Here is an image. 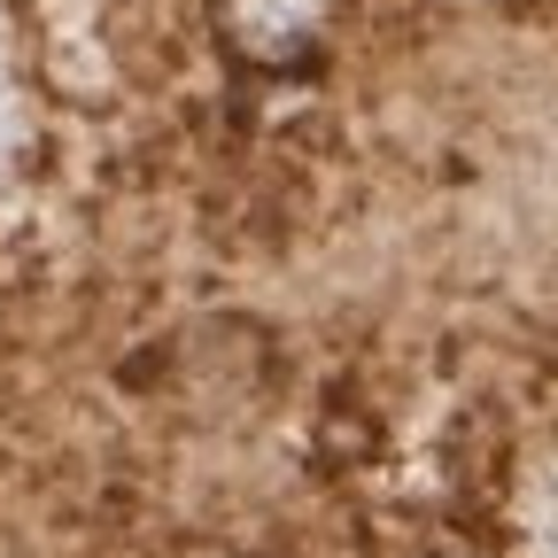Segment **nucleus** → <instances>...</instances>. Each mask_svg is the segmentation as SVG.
<instances>
[{
    "instance_id": "f257e3e1",
    "label": "nucleus",
    "mask_w": 558,
    "mask_h": 558,
    "mask_svg": "<svg viewBox=\"0 0 558 558\" xmlns=\"http://www.w3.org/2000/svg\"><path fill=\"white\" fill-rule=\"evenodd\" d=\"M202 9L226 62L256 70V78H295V70H318L349 0H202Z\"/></svg>"
}]
</instances>
